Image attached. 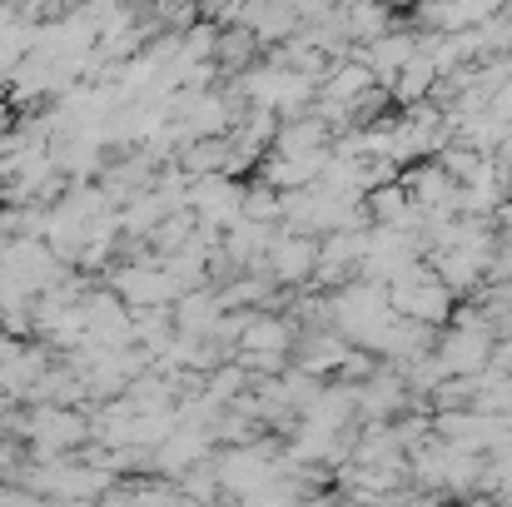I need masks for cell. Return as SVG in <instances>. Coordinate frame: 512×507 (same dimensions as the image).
Masks as SVG:
<instances>
[{
    "instance_id": "6da1fadb",
    "label": "cell",
    "mask_w": 512,
    "mask_h": 507,
    "mask_svg": "<svg viewBox=\"0 0 512 507\" xmlns=\"http://www.w3.org/2000/svg\"><path fill=\"white\" fill-rule=\"evenodd\" d=\"M368 209H373V219H383V224H403V219L413 214V199H408V189H403L398 179H388L383 189L368 194Z\"/></svg>"
},
{
    "instance_id": "7a4b0ae2",
    "label": "cell",
    "mask_w": 512,
    "mask_h": 507,
    "mask_svg": "<svg viewBox=\"0 0 512 507\" xmlns=\"http://www.w3.org/2000/svg\"><path fill=\"white\" fill-rule=\"evenodd\" d=\"M483 373H493V378H512V334H503V343H493V353H488V368Z\"/></svg>"
},
{
    "instance_id": "3957f363",
    "label": "cell",
    "mask_w": 512,
    "mask_h": 507,
    "mask_svg": "<svg viewBox=\"0 0 512 507\" xmlns=\"http://www.w3.org/2000/svg\"><path fill=\"white\" fill-rule=\"evenodd\" d=\"M493 214H498V229H503V239L512 244V199H503V204H498Z\"/></svg>"
}]
</instances>
